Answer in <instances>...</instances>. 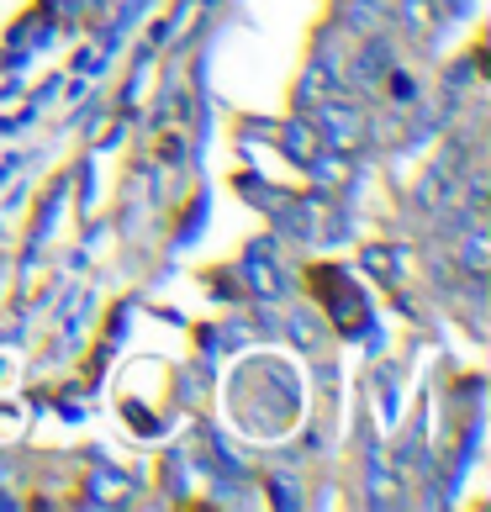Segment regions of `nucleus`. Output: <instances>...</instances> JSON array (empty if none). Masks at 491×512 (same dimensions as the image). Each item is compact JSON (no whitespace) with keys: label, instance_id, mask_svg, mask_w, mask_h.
Instances as JSON below:
<instances>
[{"label":"nucleus","instance_id":"nucleus-2","mask_svg":"<svg viewBox=\"0 0 491 512\" xmlns=\"http://www.w3.org/2000/svg\"><path fill=\"white\" fill-rule=\"evenodd\" d=\"M243 280H249L254 296H280V291L291 286L286 270L270 259V243H254V249H249V259H243Z\"/></svg>","mask_w":491,"mask_h":512},{"label":"nucleus","instance_id":"nucleus-12","mask_svg":"<svg viewBox=\"0 0 491 512\" xmlns=\"http://www.w3.org/2000/svg\"><path fill=\"white\" fill-rule=\"evenodd\" d=\"M296 481H275V502H286V507H296V491H291Z\"/></svg>","mask_w":491,"mask_h":512},{"label":"nucleus","instance_id":"nucleus-9","mask_svg":"<svg viewBox=\"0 0 491 512\" xmlns=\"http://www.w3.org/2000/svg\"><path fill=\"white\" fill-rule=\"evenodd\" d=\"M90 486H96V502H106V497H122V491H127V476H117V470L106 476V470H101V476L90 481Z\"/></svg>","mask_w":491,"mask_h":512},{"label":"nucleus","instance_id":"nucleus-4","mask_svg":"<svg viewBox=\"0 0 491 512\" xmlns=\"http://www.w3.org/2000/svg\"><path fill=\"white\" fill-rule=\"evenodd\" d=\"M280 143H286V154H291L296 164H307L317 148H323V143H317V127H312V122H286V127H280Z\"/></svg>","mask_w":491,"mask_h":512},{"label":"nucleus","instance_id":"nucleus-3","mask_svg":"<svg viewBox=\"0 0 491 512\" xmlns=\"http://www.w3.org/2000/svg\"><path fill=\"white\" fill-rule=\"evenodd\" d=\"M386 69H391V48L381 43V37H370V43L354 53V85H365V90H375L386 80Z\"/></svg>","mask_w":491,"mask_h":512},{"label":"nucleus","instance_id":"nucleus-10","mask_svg":"<svg viewBox=\"0 0 491 512\" xmlns=\"http://www.w3.org/2000/svg\"><path fill=\"white\" fill-rule=\"evenodd\" d=\"M386 85H391V96H402V101H412V96H418V85H412L407 74H396V69H386Z\"/></svg>","mask_w":491,"mask_h":512},{"label":"nucleus","instance_id":"nucleus-8","mask_svg":"<svg viewBox=\"0 0 491 512\" xmlns=\"http://www.w3.org/2000/svg\"><path fill=\"white\" fill-rule=\"evenodd\" d=\"M402 27L407 32H423L428 27V0H402Z\"/></svg>","mask_w":491,"mask_h":512},{"label":"nucleus","instance_id":"nucleus-1","mask_svg":"<svg viewBox=\"0 0 491 512\" xmlns=\"http://www.w3.org/2000/svg\"><path fill=\"white\" fill-rule=\"evenodd\" d=\"M312 127L323 132V143L333 148V154H354V148L365 143V111L354 106V101H338V96H328V101H317L312 106Z\"/></svg>","mask_w":491,"mask_h":512},{"label":"nucleus","instance_id":"nucleus-5","mask_svg":"<svg viewBox=\"0 0 491 512\" xmlns=\"http://www.w3.org/2000/svg\"><path fill=\"white\" fill-rule=\"evenodd\" d=\"M381 22H386V0H354V6H349V27L375 32Z\"/></svg>","mask_w":491,"mask_h":512},{"label":"nucleus","instance_id":"nucleus-6","mask_svg":"<svg viewBox=\"0 0 491 512\" xmlns=\"http://www.w3.org/2000/svg\"><path fill=\"white\" fill-rule=\"evenodd\" d=\"M486 227H470V233H465V270L470 275H486Z\"/></svg>","mask_w":491,"mask_h":512},{"label":"nucleus","instance_id":"nucleus-7","mask_svg":"<svg viewBox=\"0 0 491 512\" xmlns=\"http://www.w3.org/2000/svg\"><path fill=\"white\" fill-rule=\"evenodd\" d=\"M286 333L296 338L301 349H312L317 338H323V328H317V317H312V312H291V317H286Z\"/></svg>","mask_w":491,"mask_h":512},{"label":"nucleus","instance_id":"nucleus-11","mask_svg":"<svg viewBox=\"0 0 491 512\" xmlns=\"http://www.w3.org/2000/svg\"><path fill=\"white\" fill-rule=\"evenodd\" d=\"M143 11H148V0H127V6H122V16H117V32H122V27H132Z\"/></svg>","mask_w":491,"mask_h":512}]
</instances>
